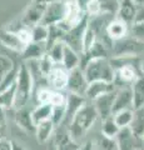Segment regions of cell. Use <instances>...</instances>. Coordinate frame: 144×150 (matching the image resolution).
Masks as SVG:
<instances>
[{
    "mask_svg": "<svg viewBox=\"0 0 144 150\" xmlns=\"http://www.w3.org/2000/svg\"><path fill=\"white\" fill-rule=\"evenodd\" d=\"M98 118H99V115H98V112H96L94 105H93V103L89 104V103L87 101L85 104L79 109L77 114L74 115V118L67 126L70 137L75 140V142L79 143V139H82L87 134V131L95 124V121L98 120Z\"/></svg>",
    "mask_w": 144,
    "mask_h": 150,
    "instance_id": "obj_1",
    "label": "cell"
},
{
    "mask_svg": "<svg viewBox=\"0 0 144 150\" xmlns=\"http://www.w3.org/2000/svg\"><path fill=\"white\" fill-rule=\"evenodd\" d=\"M16 91H15V101H14V110H20L25 108L31 98V93L34 89L33 76L28 69L26 64L21 62L19 64V70L16 75Z\"/></svg>",
    "mask_w": 144,
    "mask_h": 150,
    "instance_id": "obj_2",
    "label": "cell"
},
{
    "mask_svg": "<svg viewBox=\"0 0 144 150\" xmlns=\"http://www.w3.org/2000/svg\"><path fill=\"white\" fill-rule=\"evenodd\" d=\"M83 71H84V75L89 84L94 81L114 83L115 80V70L109 58H99L90 60L84 65Z\"/></svg>",
    "mask_w": 144,
    "mask_h": 150,
    "instance_id": "obj_3",
    "label": "cell"
},
{
    "mask_svg": "<svg viewBox=\"0 0 144 150\" xmlns=\"http://www.w3.org/2000/svg\"><path fill=\"white\" fill-rule=\"evenodd\" d=\"M111 56H135V58H144V41L135 39L131 34L120 40L113 41Z\"/></svg>",
    "mask_w": 144,
    "mask_h": 150,
    "instance_id": "obj_4",
    "label": "cell"
},
{
    "mask_svg": "<svg viewBox=\"0 0 144 150\" xmlns=\"http://www.w3.org/2000/svg\"><path fill=\"white\" fill-rule=\"evenodd\" d=\"M88 23H89V16L87 15L79 24L73 26L63 36V43L80 55L83 53V39H84V34L88 29Z\"/></svg>",
    "mask_w": 144,
    "mask_h": 150,
    "instance_id": "obj_5",
    "label": "cell"
},
{
    "mask_svg": "<svg viewBox=\"0 0 144 150\" xmlns=\"http://www.w3.org/2000/svg\"><path fill=\"white\" fill-rule=\"evenodd\" d=\"M68 11V3L67 1H58L49 4L45 8L44 16L40 24H43L45 26L50 25H58L59 23H62L67 16Z\"/></svg>",
    "mask_w": 144,
    "mask_h": 150,
    "instance_id": "obj_6",
    "label": "cell"
},
{
    "mask_svg": "<svg viewBox=\"0 0 144 150\" xmlns=\"http://www.w3.org/2000/svg\"><path fill=\"white\" fill-rule=\"evenodd\" d=\"M117 145L118 150H140L144 149V142L142 138H138L129 128H123L119 130L117 135Z\"/></svg>",
    "mask_w": 144,
    "mask_h": 150,
    "instance_id": "obj_7",
    "label": "cell"
},
{
    "mask_svg": "<svg viewBox=\"0 0 144 150\" xmlns=\"http://www.w3.org/2000/svg\"><path fill=\"white\" fill-rule=\"evenodd\" d=\"M89 86L84 71L82 68H77L69 71V79H68V93H73L80 96H85L87 89Z\"/></svg>",
    "mask_w": 144,
    "mask_h": 150,
    "instance_id": "obj_8",
    "label": "cell"
},
{
    "mask_svg": "<svg viewBox=\"0 0 144 150\" xmlns=\"http://www.w3.org/2000/svg\"><path fill=\"white\" fill-rule=\"evenodd\" d=\"M68 79L69 70H67L62 64H55L52 71L46 76V83H48L50 89L62 91L68 86Z\"/></svg>",
    "mask_w": 144,
    "mask_h": 150,
    "instance_id": "obj_9",
    "label": "cell"
},
{
    "mask_svg": "<svg viewBox=\"0 0 144 150\" xmlns=\"http://www.w3.org/2000/svg\"><path fill=\"white\" fill-rule=\"evenodd\" d=\"M117 91V90H115ZM115 91L105 94V95L98 98L96 100L92 101L94 105L96 112L99 115V119L105 120L113 116V109H114V99H115Z\"/></svg>",
    "mask_w": 144,
    "mask_h": 150,
    "instance_id": "obj_10",
    "label": "cell"
},
{
    "mask_svg": "<svg viewBox=\"0 0 144 150\" xmlns=\"http://www.w3.org/2000/svg\"><path fill=\"white\" fill-rule=\"evenodd\" d=\"M134 109L133 106V93L132 86H122L118 88L115 91V99H114V109L113 115L118 111Z\"/></svg>",
    "mask_w": 144,
    "mask_h": 150,
    "instance_id": "obj_11",
    "label": "cell"
},
{
    "mask_svg": "<svg viewBox=\"0 0 144 150\" xmlns=\"http://www.w3.org/2000/svg\"><path fill=\"white\" fill-rule=\"evenodd\" d=\"M137 6L138 3L135 0H123L119 3V8L117 14H115V18L125 23L128 26H132L135 21Z\"/></svg>",
    "mask_w": 144,
    "mask_h": 150,
    "instance_id": "obj_12",
    "label": "cell"
},
{
    "mask_svg": "<svg viewBox=\"0 0 144 150\" xmlns=\"http://www.w3.org/2000/svg\"><path fill=\"white\" fill-rule=\"evenodd\" d=\"M0 43L5 48L10 49L15 53L21 54L24 51L26 44L20 39L18 33L11 31L9 29H0Z\"/></svg>",
    "mask_w": 144,
    "mask_h": 150,
    "instance_id": "obj_13",
    "label": "cell"
},
{
    "mask_svg": "<svg viewBox=\"0 0 144 150\" xmlns=\"http://www.w3.org/2000/svg\"><path fill=\"white\" fill-rule=\"evenodd\" d=\"M115 90H117V86H115L114 83L94 81V83H90L89 86H88L85 98H87V100H89V101H94L98 99V98L105 95V94L113 93Z\"/></svg>",
    "mask_w": 144,
    "mask_h": 150,
    "instance_id": "obj_14",
    "label": "cell"
},
{
    "mask_svg": "<svg viewBox=\"0 0 144 150\" xmlns=\"http://www.w3.org/2000/svg\"><path fill=\"white\" fill-rule=\"evenodd\" d=\"M87 103V98L85 96H80V95H77V94H73V93H68L67 94V118L65 121H64L63 125L67 126L69 125V123L72 121V119L74 118V115L79 111V109L84 105Z\"/></svg>",
    "mask_w": 144,
    "mask_h": 150,
    "instance_id": "obj_15",
    "label": "cell"
},
{
    "mask_svg": "<svg viewBox=\"0 0 144 150\" xmlns=\"http://www.w3.org/2000/svg\"><path fill=\"white\" fill-rule=\"evenodd\" d=\"M129 29H131V26H128L119 19L114 18L109 21L108 26H106V35L109 36L111 41H117L129 35Z\"/></svg>",
    "mask_w": 144,
    "mask_h": 150,
    "instance_id": "obj_16",
    "label": "cell"
},
{
    "mask_svg": "<svg viewBox=\"0 0 144 150\" xmlns=\"http://www.w3.org/2000/svg\"><path fill=\"white\" fill-rule=\"evenodd\" d=\"M54 140L55 148L57 150H78L80 148L78 142H75L69 134L68 128H64L63 130H60L59 133L57 134Z\"/></svg>",
    "mask_w": 144,
    "mask_h": 150,
    "instance_id": "obj_17",
    "label": "cell"
},
{
    "mask_svg": "<svg viewBox=\"0 0 144 150\" xmlns=\"http://www.w3.org/2000/svg\"><path fill=\"white\" fill-rule=\"evenodd\" d=\"M45 8L44 5H40V4H36L33 3L28 8V10L24 15V25L33 28L35 25H38L43 20V16H44V11H45Z\"/></svg>",
    "mask_w": 144,
    "mask_h": 150,
    "instance_id": "obj_18",
    "label": "cell"
},
{
    "mask_svg": "<svg viewBox=\"0 0 144 150\" xmlns=\"http://www.w3.org/2000/svg\"><path fill=\"white\" fill-rule=\"evenodd\" d=\"M45 54H46L45 44H39V43H33V41H30V43L25 46V49L21 53L20 58H21L23 62L39 60L40 58H43Z\"/></svg>",
    "mask_w": 144,
    "mask_h": 150,
    "instance_id": "obj_19",
    "label": "cell"
},
{
    "mask_svg": "<svg viewBox=\"0 0 144 150\" xmlns=\"http://www.w3.org/2000/svg\"><path fill=\"white\" fill-rule=\"evenodd\" d=\"M53 114V105L52 104H38L31 110V119L35 126L41 123L52 120Z\"/></svg>",
    "mask_w": 144,
    "mask_h": 150,
    "instance_id": "obj_20",
    "label": "cell"
},
{
    "mask_svg": "<svg viewBox=\"0 0 144 150\" xmlns=\"http://www.w3.org/2000/svg\"><path fill=\"white\" fill-rule=\"evenodd\" d=\"M15 121L18 126H20L21 129H24L28 133H34L35 134V129L36 126L33 123V119H31V111L26 110L25 108H23L20 110H16L15 114Z\"/></svg>",
    "mask_w": 144,
    "mask_h": 150,
    "instance_id": "obj_21",
    "label": "cell"
},
{
    "mask_svg": "<svg viewBox=\"0 0 144 150\" xmlns=\"http://www.w3.org/2000/svg\"><path fill=\"white\" fill-rule=\"evenodd\" d=\"M80 54L77 53L75 50H73L72 48L65 45V50H64V56H63V62L62 65L67 70L72 71V70L77 69V68H80Z\"/></svg>",
    "mask_w": 144,
    "mask_h": 150,
    "instance_id": "obj_22",
    "label": "cell"
},
{
    "mask_svg": "<svg viewBox=\"0 0 144 150\" xmlns=\"http://www.w3.org/2000/svg\"><path fill=\"white\" fill-rule=\"evenodd\" d=\"M132 93H133L134 109L144 106V75H140V76L132 84Z\"/></svg>",
    "mask_w": 144,
    "mask_h": 150,
    "instance_id": "obj_23",
    "label": "cell"
},
{
    "mask_svg": "<svg viewBox=\"0 0 144 150\" xmlns=\"http://www.w3.org/2000/svg\"><path fill=\"white\" fill-rule=\"evenodd\" d=\"M54 129H55V125L53 124L52 120L39 124L38 126H36V129H35V135H36L38 142L41 143V144L49 142V140L52 139V137H53Z\"/></svg>",
    "mask_w": 144,
    "mask_h": 150,
    "instance_id": "obj_24",
    "label": "cell"
},
{
    "mask_svg": "<svg viewBox=\"0 0 144 150\" xmlns=\"http://www.w3.org/2000/svg\"><path fill=\"white\" fill-rule=\"evenodd\" d=\"M15 91H16V85L15 81L9 88H6L1 94H0V108L3 109H14V101H15Z\"/></svg>",
    "mask_w": 144,
    "mask_h": 150,
    "instance_id": "obj_25",
    "label": "cell"
},
{
    "mask_svg": "<svg viewBox=\"0 0 144 150\" xmlns=\"http://www.w3.org/2000/svg\"><path fill=\"white\" fill-rule=\"evenodd\" d=\"M131 129L138 138L144 137V106L134 109V119L131 125Z\"/></svg>",
    "mask_w": 144,
    "mask_h": 150,
    "instance_id": "obj_26",
    "label": "cell"
},
{
    "mask_svg": "<svg viewBox=\"0 0 144 150\" xmlns=\"http://www.w3.org/2000/svg\"><path fill=\"white\" fill-rule=\"evenodd\" d=\"M113 119L120 129L129 128L133 123V119H134V109H127V110H122V111L115 112L113 115Z\"/></svg>",
    "mask_w": 144,
    "mask_h": 150,
    "instance_id": "obj_27",
    "label": "cell"
},
{
    "mask_svg": "<svg viewBox=\"0 0 144 150\" xmlns=\"http://www.w3.org/2000/svg\"><path fill=\"white\" fill-rule=\"evenodd\" d=\"M31 31V41L33 43L45 44L49 36V28L43 24H38L33 28H30Z\"/></svg>",
    "mask_w": 144,
    "mask_h": 150,
    "instance_id": "obj_28",
    "label": "cell"
},
{
    "mask_svg": "<svg viewBox=\"0 0 144 150\" xmlns=\"http://www.w3.org/2000/svg\"><path fill=\"white\" fill-rule=\"evenodd\" d=\"M119 130H120V128L114 121L113 116L105 119V120H101V135H103V137L115 139L119 133Z\"/></svg>",
    "mask_w": 144,
    "mask_h": 150,
    "instance_id": "obj_29",
    "label": "cell"
},
{
    "mask_svg": "<svg viewBox=\"0 0 144 150\" xmlns=\"http://www.w3.org/2000/svg\"><path fill=\"white\" fill-rule=\"evenodd\" d=\"M64 50H65V44L63 41H58L57 44H54L52 48L49 49L48 54L52 60L55 63V64H62L63 62V56H64Z\"/></svg>",
    "mask_w": 144,
    "mask_h": 150,
    "instance_id": "obj_30",
    "label": "cell"
},
{
    "mask_svg": "<svg viewBox=\"0 0 144 150\" xmlns=\"http://www.w3.org/2000/svg\"><path fill=\"white\" fill-rule=\"evenodd\" d=\"M67 118V105H58V106H53V114H52V121L53 124L57 126H62L65 121Z\"/></svg>",
    "mask_w": 144,
    "mask_h": 150,
    "instance_id": "obj_31",
    "label": "cell"
},
{
    "mask_svg": "<svg viewBox=\"0 0 144 150\" xmlns=\"http://www.w3.org/2000/svg\"><path fill=\"white\" fill-rule=\"evenodd\" d=\"M15 65L16 64L14 63L9 56L0 54V83L6 78V75L14 69Z\"/></svg>",
    "mask_w": 144,
    "mask_h": 150,
    "instance_id": "obj_32",
    "label": "cell"
},
{
    "mask_svg": "<svg viewBox=\"0 0 144 150\" xmlns=\"http://www.w3.org/2000/svg\"><path fill=\"white\" fill-rule=\"evenodd\" d=\"M96 41H98L96 34L90 29L89 25H88V29H87L85 34H84V39H83V53H82V54L87 53V51L89 50L92 46L96 43Z\"/></svg>",
    "mask_w": 144,
    "mask_h": 150,
    "instance_id": "obj_33",
    "label": "cell"
},
{
    "mask_svg": "<svg viewBox=\"0 0 144 150\" xmlns=\"http://www.w3.org/2000/svg\"><path fill=\"white\" fill-rule=\"evenodd\" d=\"M38 64H39V70H40V73L44 75V76L46 78L48 76V74L52 71V69L54 68V65L55 63L52 60V58L48 55V54H45L43 58H40L38 60Z\"/></svg>",
    "mask_w": 144,
    "mask_h": 150,
    "instance_id": "obj_34",
    "label": "cell"
},
{
    "mask_svg": "<svg viewBox=\"0 0 144 150\" xmlns=\"http://www.w3.org/2000/svg\"><path fill=\"white\" fill-rule=\"evenodd\" d=\"M101 8V13L105 14H111L115 16V14L118 11L119 8V3L117 0H98Z\"/></svg>",
    "mask_w": 144,
    "mask_h": 150,
    "instance_id": "obj_35",
    "label": "cell"
},
{
    "mask_svg": "<svg viewBox=\"0 0 144 150\" xmlns=\"http://www.w3.org/2000/svg\"><path fill=\"white\" fill-rule=\"evenodd\" d=\"M52 95H53V89L48 86H43L36 91V100H38L39 104H50Z\"/></svg>",
    "mask_w": 144,
    "mask_h": 150,
    "instance_id": "obj_36",
    "label": "cell"
},
{
    "mask_svg": "<svg viewBox=\"0 0 144 150\" xmlns=\"http://www.w3.org/2000/svg\"><path fill=\"white\" fill-rule=\"evenodd\" d=\"M129 34L134 36L135 39L144 41V23H138V24H133L129 29Z\"/></svg>",
    "mask_w": 144,
    "mask_h": 150,
    "instance_id": "obj_37",
    "label": "cell"
},
{
    "mask_svg": "<svg viewBox=\"0 0 144 150\" xmlns=\"http://www.w3.org/2000/svg\"><path fill=\"white\" fill-rule=\"evenodd\" d=\"M100 149L101 150H115V149H118L117 140L111 139V138L103 137L100 140Z\"/></svg>",
    "mask_w": 144,
    "mask_h": 150,
    "instance_id": "obj_38",
    "label": "cell"
},
{
    "mask_svg": "<svg viewBox=\"0 0 144 150\" xmlns=\"http://www.w3.org/2000/svg\"><path fill=\"white\" fill-rule=\"evenodd\" d=\"M5 109L0 108V138H4V133L6 130V116H5Z\"/></svg>",
    "mask_w": 144,
    "mask_h": 150,
    "instance_id": "obj_39",
    "label": "cell"
},
{
    "mask_svg": "<svg viewBox=\"0 0 144 150\" xmlns=\"http://www.w3.org/2000/svg\"><path fill=\"white\" fill-rule=\"evenodd\" d=\"M138 23H144V3L138 4L137 6V15L134 24H138Z\"/></svg>",
    "mask_w": 144,
    "mask_h": 150,
    "instance_id": "obj_40",
    "label": "cell"
},
{
    "mask_svg": "<svg viewBox=\"0 0 144 150\" xmlns=\"http://www.w3.org/2000/svg\"><path fill=\"white\" fill-rule=\"evenodd\" d=\"M13 142L6 138H0V150H11Z\"/></svg>",
    "mask_w": 144,
    "mask_h": 150,
    "instance_id": "obj_41",
    "label": "cell"
},
{
    "mask_svg": "<svg viewBox=\"0 0 144 150\" xmlns=\"http://www.w3.org/2000/svg\"><path fill=\"white\" fill-rule=\"evenodd\" d=\"M58 1H65V0H33V3L40 4V5H44V6H48L49 4L58 3Z\"/></svg>",
    "mask_w": 144,
    "mask_h": 150,
    "instance_id": "obj_42",
    "label": "cell"
},
{
    "mask_svg": "<svg viewBox=\"0 0 144 150\" xmlns=\"http://www.w3.org/2000/svg\"><path fill=\"white\" fill-rule=\"evenodd\" d=\"M77 1V4L79 6H80V9L83 11H85V9H87V6L89 5V3L92 1V0H75Z\"/></svg>",
    "mask_w": 144,
    "mask_h": 150,
    "instance_id": "obj_43",
    "label": "cell"
},
{
    "mask_svg": "<svg viewBox=\"0 0 144 150\" xmlns=\"http://www.w3.org/2000/svg\"><path fill=\"white\" fill-rule=\"evenodd\" d=\"M78 150H94V146H93L92 142H85L83 145H80V148Z\"/></svg>",
    "mask_w": 144,
    "mask_h": 150,
    "instance_id": "obj_44",
    "label": "cell"
},
{
    "mask_svg": "<svg viewBox=\"0 0 144 150\" xmlns=\"http://www.w3.org/2000/svg\"><path fill=\"white\" fill-rule=\"evenodd\" d=\"M11 150H24V148H23L21 145H19L18 143L13 142V148H11Z\"/></svg>",
    "mask_w": 144,
    "mask_h": 150,
    "instance_id": "obj_45",
    "label": "cell"
},
{
    "mask_svg": "<svg viewBox=\"0 0 144 150\" xmlns=\"http://www.w3.org/2000/svg\"><path fill=\"white\" fill-rule=\"evenodd\" d=\"M48 150H57V148H55V144H54V140H52V145L49 146Z\"/></svg>",
    "mask_w": 144,
    "mask_h": 150,
    "instance_id": "obj_46",
    "label": "cell"
},
{
    "mask_svg": "<svg viewBox=\"0 0 144 150\" xmlns=\"http://www.w3.org/2000/svg\"><path fill=\"white\" fill-rule=\"evenodd\" d=\"M142 73L144 75V58H143V62H142Z\"/></svg>",
    "mask_w": 144,
    "mask_h": 150,
    "instance_id": "obj_47",
    "label": "cell"
},
{
    "mask_svg": "<svg viewBox=\"0 0 144 150\" xmlns=\"http://www.w3.org/2000/svg\"><path fill=\"white\" fill-rule=\"evenodd\" d=\"M65 1H68V3H70V1H75V0H65Z\"/></svg>",
    "mask_w": 144,
    "mask_h": 150,
    "instance_id": "obj_48",
    "label": "cell"
},
{
    "mask_svg": "<svg viewBox=\"0 0 144 150\" xmlns=\"http://www.w3.org/2000/svg\"><path fill=\"white\" fill-rule=\"evenodd\" d=\"M117 1H118V3H120V1H123V0H117Z\"/></svg>",
    "mask_w": 144,
    "mask_h": 150,
    "instance_id": "obj_49",
    "label": "cell"
},
{
    "mask_svg": "<svg viewBox=\"0 0 144 150\" xmlns=\"http://www.w3.org/2000/svg\"><path fill=\"white\" fill-rule=\"evenodd\" d=\"M143 142H144V137H143Z\"/></svg>",
    "mask_w": 144,
    "mask_h": 150,
    "instance_id": "obj_50",
    "label": "cell"
},
{
    "mask_svg": "<svg viewBox=\"0 0 144 150\" xmlns=\"http://www.w3.org/2000/svg\"><path fill=\"white\" fill-rule=\"evenodd\" d=\"M140 150H144V149H140Z\"/></svg>",
    "mask_w": 144,
    "mask_h": 150,
    "instance_id": "obj_51",
    "label": "cell"
}]
</instances>
